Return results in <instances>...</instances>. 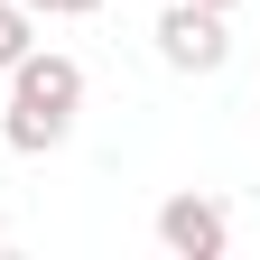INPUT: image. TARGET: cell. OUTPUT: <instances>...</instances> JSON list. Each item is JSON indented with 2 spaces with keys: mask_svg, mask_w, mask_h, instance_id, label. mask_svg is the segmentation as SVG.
<instances>
[{
  "mask_svg": "<svg viewBox=\"0 0 260 260\" xmlns=\"http://www.w3.org/2000/svg\"><path fill=\"white\" fill-rule=\"evenodd\" d=\"M158 242H168L177 260L233 251V205H223V195H168V205H158Z\"/></svg>",
  "mask_w": 260,
  "mask_h": 260,
  "instance_id": "cell-3",
  "label": "cell"
},
{
  "mask_svg": "<svg viewBox=\"0 0 260 260\" xmlns=\"http://www.w3.org/2000/svg\"><path fill=\"white\" fill-rule=\"evenodd\" d=\"M75 112H84V65L56 56V47H28L10 65V112H0V140L19 158H47L75 140Z\"/></svg>",
  "mask_w": 260,
  "mask_h": 260,
  "instance_id": "cell-1",
  "label": "cell"
},
{
  "mask_svg": "<svg viewBox=\"0 0 260 260\" xmlns=\"http://www.w3.org/2000/svg\"><path fill=\"white\" fill-rule=\"evenodd\" d=\"M205 10H223V19H233V0H205Z\"/></svg>",
  "mask_w": 260,
  "mask_h": 260,
  "instance_id": "cell-6",
  "label": "cell"
},
{
  "mask_svg": "<svg viewBox=\"0 0 260 260\" xmlns=\"http://www.w3.org/2000/svg\"><path fill=\"white\" fill-rule=\"evenodd\" d=\"M28 19H84V10H103V0H19Z\"/></svg>",
  "mask_w": 260,
  "mask_h": 260,
  "instance_id": "cell-5",
  "label": "cell"
},
{
  "mask_svg": "<svg viewBox=\"0 0 260 260\" xmlns=\"http://www.w3.org/2000/svg\"><path fill=\"white\" fill-rule=\"evenodd\" d=\"M149 38H158V56H168L177 75H223V56H233V28H223V10H205V0H168Z\"/></svg>",
  "mask_w": 260,
  "mask_h": 260,
  "instance_id": "cell-2",
  "label": "cell"
},
{
  "mask_svg": "<svg viewBox=\"0 0 260 260\" xmlns=\"http://www.w3.org/2000/svg\"><path fill=\"white\" fill-rule=\"evenodd\" d=\"M28 28H38V19H28L19 0H0V75H10V65H19L28 47H38V38H28Z\"/></svg>",
  "mask_w": 260,
  "mask_h": 260,
  "instance_id": "cell-4",
  "label": "cell"
}]
</instances>
